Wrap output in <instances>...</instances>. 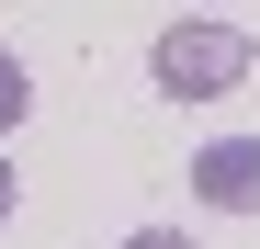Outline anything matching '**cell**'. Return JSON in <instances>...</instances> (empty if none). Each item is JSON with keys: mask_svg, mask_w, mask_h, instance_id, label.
<instances>
[{"mask_svg": "<svg viewBox=\"0 0 260 249\" xmlns=\"http://www.w3.org/2000/svg\"><path fill=\"white\" fill-rule=\"evenodd\" d=\"M249 34L238 23H170L158 34V57H147V79H158V91L170 102H215V91H238V79H249Z\"/></svg>", "mask_w": 260, "mask_h": 249, "instance_id": "obj_1", "label": "cell"}, {"mask_svg": "<svg viewBox=\"0 0 260 249\" xmlns=\"http://www.w3.org/2000/svg\"><path fill=\"white\" fill-rule=\"evenodd\" d=\"M192 193L215 204V215H260V136H215V147H192Z\"/></svg>", "mask_w": 260, "mask_h": 249, "instance_id": "obj_2", "label": "cell"}, {"mask_svg": "<svg viewBox=\"0 0 260 249\" xmlns=\"http://www.w3.org/2000/svg\"><path fill=\"white\" fill-rule=\"evenodd\" d=\"M23 113H34V79H23V57H0V136H12Z\"/></svg>", "mask_w": 260, "mask_h": 249, "instance_id": "obj_3", "label": "cell"}, {"mask_svg": "<svg viewBox=\"0 0 260 249\" xmlns=\"http://www.w3.org/2000/svg\"><path fill=\"white\" fill-rule=\"evenodd\" d=\"M124 249H192L181 227H136V238H124Z\"/></svg>", "mask_w": 260, "mask_h": 249, "instance_id": "obj_4", "label": "cell"}, {"mask_svg": "<svg viewBox=\"0 0 260 249\" xmlns=\"http://www.w3.org/2000/svg\"><path fill=\"white\" fill-rule=\"evenodd\" d=\"M12 193H23V181H12V159H0V215H12Z\"/></svg>", "mask_w": 260, "mask_h": 249, "instance_id": "obj_5", "label": "cell"}]
</instances>
